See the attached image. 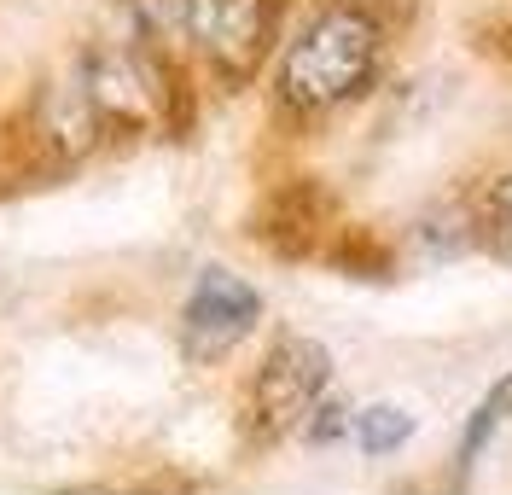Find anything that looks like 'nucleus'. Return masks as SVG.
<instances>
[{
	"label": "nucleus",
	"mask_w": 512,
	"mask_h": 495,
	"mask_svg": "<svg viewBox=\"0 0 512 495\" xmlns=\"http://www.w3.org/2000/svg\"><path fill=\"white\" fill-rule=\"evenodd\" d=\"M402 12L390 0H315V12L280 41L268 99L286 129H320L379 94L390 76Z\"/></svg>",
	"instance_id": "nucleus-1"
},
{
	"label": "nucleus",
	"mask_w": 512,
	"mask_h": 495,
	"mask_svg": "<svg viewBox=\"0 0 512 495\" xmlns=\"http://www.w3.org/2000/svg\"><path fill=\"white\" fill-rule=\"evenodd\" d=\"M326 391H332V350L303 332H274L239 396L245 449H280L286 437H297Z\"/></svg>",
	"instance_id": "nucleus-2"
},
{
	"label": "nucleus",
	"mask_w": 512,
	"mask_h": 495,
	"mask_svg": "<svg viewBox=\"0 0 512 495\" xmlns=\"http://www.w3.org/2000/svg\"><path fill=\"white\" fill-rule=\"evenodd\" d=\"M286 12L291 0H192L187 59L222 94H239L274 65L286 41Z\"/></svg>",
	"instance_id": "nucleus-3"
},
{
	"label": "nucleus",
	"mask_w": 512,
	"mask_h": 495,
	"mask_svg": "<svg viewBox=\"0 0 512 495\" xmlns=\"http://www.w3.org/2000/svg\"><path fill=\"white\" fill-rule=\"evenodd\" d=\"M338 222H344V204L320 175H280L262 187L245 233L280 263H320Z\"/></svg>",
	"instance_id": "nucleus-4"
},
{
	"label": "nucleus",
	"mask_w": 512,
	"mask_h": 495,
	"mask_svg": "<svg viewBox=\"0 0 512 495\" xmlns=\"http://www.w3.org/2000/svg\"><path fill=\"white\" fill-rule=\"evenodd\" d=\"M262 327V292L233 268H198L187 303H181V356L192 367L227 362L251 332Z\"/></svg>",
	"instance_id": "nucleus-5"
},
{
	"label": "nucleus",
	"mask_w": 512,
	"mask_h": 495,
	"mask_svg": "<svg viewBox=\"0 0 512 495\" xmlns=\"http://www.w3.org/2000/svg\"><path fill=\"white\" fill-rule=\"evenodd\" d=\"M320 263L332 268V274H344V280L384 286V280H396L408 268V257H402V239L367 228V222H338L332 239H326V251H320Z\"/></svg>",
	"instance_id": "nucleus-6"
},
{
	"label": "nucleus",
	"mask_w": 512,
	"mask_h": 495,
	"mask_svg": "<svg viewBox=\"0 0 512 495\" xmlns=\"http://www.w3.org/2000/svg\"><path fill=\"white\" fill-rule=\"evenodd\" d=\"M402 257L408 263H454V257H472V204H466V187H454L431 210H419V222L402 233Z\"/></svg>",
	"instance_id": "nucleus-7"
},
{
	"label": "nucleus",
	"mask_w": 512,
	"mask_h": 495,
	"mask_svg": "<svg viewBox=\"0 0 512 495\" xmlns=\"http://www.w3.org/2000/svg\"><path fill=\"white\" fill-rule=\"evenodd\" d=\"M512 426V367L483 391V402L472 408V420L460 431V443H454V461H448V495H460L472 478H478L483 455H489V443Z\"/></svg>",
	"instance_id": "nucleus-8"
},
{
	"label": "nucleus",
	"mask_w": 512,
	"mask_h": 495,
	"mask_svg": "<svg viewBox=\"0 0 512 495\" xmlns=\"http://www.w3.org/2000/svg\"><path fill=\"white\" fill-rule=\"evenodd\" d=\"M466 204H472V257L512 268V164L466 181Z\"/></svg>",
	"instance_id": "nucleus-9"
},
{
	"label": "nucleus",
	"mask_w": 512,
	"mask_h": 495,
	"mask_svg": "<svg viewBox=\"0 0 512 495\" xmlns=\"http://www.w3.org/2000/svg\"><path fill=\"white\" fill-rule=\"evenodd\" d=\"M414 414L402 408V402H367V408H355V431L350 443L367 455V461H390V455H402L408 443H414Z\"/></svg>",
	"instance_id": "nucleus-10"
},
{
	"label": "nucleus",
	"mask_w": 512,
	"mask_h": 495,
	"mask_svg": "<svg viewBox=\"0 0 512 495\" xmlns=\"http://www.w3.org/2000/svg\"><path fill=\"white\" fill-rule=\"evenodd\" d=\"M128 12V24L140 41H152V47H169V53H181L187 59V18H192V0H117Z\"/></svg>",
	"instance_id": "nucleus-11"
},
{
	"label": "nucleus",
	"mask_w": 512,
	"mask_h": 495,
	"mask_svg": "<svg viewBox=\"0 0 512 495\" xmlns=\"http://www.w3.org/2000/svg\"><path fill=\"white\" fill-rule=\"evenodd\" d=\"M350 431H355V408L344 402V396L326 391L315 402V414L303 420V431H297V437H303L309 449H332V443H350Z\"/></svg>",
	"instance_id": "nucleus-12"
},
{
	"label": "nucleus",
	"mask_w": 512,
	"mask_h": 495,
	"mask_svg": "<svg viewBox=\"0 0 512 495\" xmlns=\"http://www.w3.org/2000/svg\"><path fill=\"white\" fill-rule=\"evenodd\" d=\"M507 65H512V53H507Z\"/></svg>",
	"instance_id": "nucleus-13"
}]
</instances>
